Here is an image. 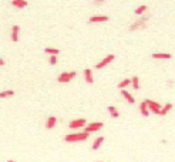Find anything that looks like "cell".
Instances as JSON below:
<instances>
[{
  "label": "cell",
  "mask_w": 175,
  "mask_h": 162,
  "mask_svg": "<svg viewBox=\"0 0 175 162\" xmlns=\"http://www.w3.org/2000/svg\"><path fill=\"white\" fill-rule=\"evenodd\" d=\"M113 60H114V56H113V54H110V56H107V57H105L104 60H101L100 63H97V64H95V68H97V70H100V68L105 67L107 64H110V63H111Z\"/></svg>",
  "instance_id": "obj_5"
},
{
  "label": "cell",
  "mask_w": 175,
  "mask_h": 162,
  "mask_svg": "<svg viewBox=\"0 0 175 162\" xmlns=\"http://www.w3.org/2000/svg\"><path fill=\"white\" fill-rule=\"evenodd\" d=\"M11 4H13L14 7L23 9V7H26V6H27V1H26V0H13V1H11Z\"/></svg>",
  "instance_id": "obj_12"
},
{
  "label": "cell",
  "mask_w": 175,
  "mask_h": 162,
  "mask_svg": "<svg viewBox=\"0 0 175 162\" xmlns=\"http://www.w3.org/2000/svg\"><path fill=\"white\" fill-rule=\"evenodd\" d=\"M130 84H131V80H123L118 84V88H125V87L130 85Z\"/></svg>",
  "instance_id": "obj_22"
},
{
  "label": "cell",
  "mask_w": 175,
  "mask_h": 162,
  "mask_svg": "<svg viewBox=\"0 0 175 162\" xmlns=\"http://www.w3.org/2000/svg\"><path fill=\"white\" fill-rule=\"evenodd\" d=\"M145 10H147V6H145V4H142V6L137 7V10H135V14H142Z\"/></svg>",
  "instance_id": "obj_21"
},
{
  "label": "cell",
  "mask_w": 175,
  "mask_h": 162,
  "mask_svg": "<svg viewBox=\"0 0 175 162\" xmlns=\"http://www.w3.org/2000/svg\"><path fill=\"white\" fill-rule=\"evenodd\" d=\"M98 162H101V161H98Z\"/></svg>",
  "instance_id": "obj_28"
},
{
  "label": "cell",
  "mask_w": 175,
  "mask_h": 162,
  "mask_svg": "<svg viewBox=\"0 0 175 162\" xmlns=\"http://www.w3.org/2000/svg\"><path fill=\"white\" fill-rule=\"evenodd\" d=\"M100 128H103V122H91V124H88L87 128H84V132H95V131H98Z\"/></svg>",
  "instance_id": "obj_4"
},
{
  "label": "cell",
  "mask_w": 175,
  "mask_h": 162,
  "mask_svg": "<svg viewBox=\"0 0 175 162\" xmlns=\"http://www.w3.org/2000/svg\"><path fill=\"white\" fill-rule=\"evenodd\" d=\"M123 97H124V98H125L128 102H131V104H134V101H135V100H134V97H132L131 94H130L128 91H124V90H123Z\"/></svg>",
  "instance_id": "obj_16"
},
{
  "label": "cell",
  "mask_w": 175,
  "mask_h": 162,
  "mask_svg": "<svg viewBox=\"0 0 175 162\" xmlns=\"http://www.w3.org/2000/svg\"><path fill=\"white\" fill-rule=\"evenodd\" d=\"M152 58H157V60H170L171 54L170 53H154Z\"/></svg>",
  "instance_id": "obj_7"
},
{
  "label": "cell",
  "mask_w": 175,
  "mask_h": 162,
  "mask_svg": "<svg viewBox=\"0 0 175 162\" xmlns=\"http://www.w3.org/2000/svg\"><path fill=\"white\" fill-rule=\"evenodd\" d=\"M101 23V21H108V17L107 16H93L90 19V23Z\"/></svg>",
  "instance_id": "obj_9"
},
{
  "label": "cell",
  "mask_w": 175,
  "mask_h": 162,
  "mask_svg": "<svg viewBox=\"0 0 175 162\" xmlns=\"http://www.w3.org/2000/svg\"><path fill=\"white\" fill-rule=\"evenodd\" d=\"M131 84H132V87H134V90H138L139 88V82H138V77L137 76H134L131 78Z\"/></svg>",
  "instance_id": "obj_20"
},
{
  "label": "cell",
  "mask_w": 175,
  "mask_h": 162,
  "mask_svg": "<svg viewBox=\"0 0 175 162\" xmlns=\"http://www.w3.org/2000/svg\"><path fill=\"white\" fill-rule=\"evenodd\" d=\"M171 108H172V104H170V102H168L167 105H164V108H161L160 114H161V115L164 117V115H167V114H168V112L171 111Z\"/></svg>",
  "instance_id": "obj_15"
},
{
  "label": "cell",
  "mask_w": 175,
  "mask_h": 162,
  "mask_svg": "<svg viewBox=\"0 0 175 162\" xmlns=\"http://www.w3.org/2000/svg\"><path fill=\"white\" fill-rule=\"evenodd\" d=\"M139 111H141V114H142L144 117H148V115H150V110H148V107H147V104H145L144 101L139 104Z\"/></svg>",
  "instance_id": "obj_11"
},
{
  "label": "cell",
  "mask_w": 175,
  "mask_h": 162,
  "mask_svg": "<svg viewBox=\"0 0 175 162\" xmlns=\"http://www.w3.org/2000/svg\"><path fill=\"white\" fill-rule=\"evenodd\" d=\"M19 30H20L19 26H13V27H11V40L13 41L19 40Z\"/></svg>",
  "instance_id": "obj_10"
},
{
  "label": "cell",
  "mask_w": 175,
  "mask_h": 162,
  "mask_svg": "<svg viewBox=\"0 0 175 162\" xmlns=\"http://www.w3.org/2000/svg\"><path fill=\"white\" fill-rule=\"evenodd\" d=\"M144 102L147 104V107H148L150 111H152L154 114H160V111H161V105H160L158 102H155V101H152V100H145Z\"/></svg>",
  "instance_id": "obj_2"
},
{
  "label": "cell",
  "mask_w": 175,
  "mask_h": 162,
  "mask_svg": "<svg viewBox=\"0 0 175 162\" xmlns=\"http://www.w3.org/2000/svg\"><path fill=\"white\" fill-rule=\"evenodd\" d=\"M145 26V19H141L138 21H135L134 24L131 26V30H135V29H139V27H144Z\"/></svg>",
  "instance_id": "obj_14"
},
{
  "label": "cell",
  "mask_w": 175,
  "mask_h": 162,
  "mask_svg": "<svg viewBox=\"0 0 175 162\" xmlns=\"http://www.w3.org/2000/svg\"><path fill=\"white\" fill-rule=\"evenodd\" d=\"M46 53L50 54V56H56V54L60 53V50H58V48H51V47H48V48H46Z\"/></svg>",
  "instance_id": "obj_19"
},
{
  "label": "cell",
  "mask_w": 175,
  "mask_h": 162,
  "mask_svg": "<svg viewBox=\"0 0 175 162\" xmlns=\"http://www.w3.org/2000/svg\"><path fill=\"white\" fill-rule=\"evenodd\" d=\"M11 95H14V92H13L11 90H6V91H1V92H0V98H6V97H11Z\"/></svg>",
  "instance_id": "obj_18"
},
{
  "label": "cell",
  "mask_w": 175,
  "mask_h": 162,
  "mask_svg": "<svg viewBox=\"0 0 175 162\" xmlns=\"http://www.w3.org/2000/svg\"><path fill=\"white\" fill-rule=\"evenodd\" d=\"M56 124H57V118H56V117H48V118H47V122H46V128H47V129H51V128L56 127Z\"/></svg>",
  "instance_id": "obj_8"
},
{
  "label": "cell",
  "mask_w": 175,
  "mask_h": 162,
  "mask_svg": "<svg viewBox=\"0 0 175 162\" xmlns=\"http://www.w3.org/2000/svg\"><path fill=\"white\" fill-rule=\"evenodd\" d=\"M107 110H108V112H110V114H113V112H115V111H117V110H115V107H113V105H110Z\"/></svg>",
  "instance_id": "obj_24"
},
{
  "label": "cell",
  "mask_w": 175,
  "mask_h": 162,
  "mask_svg": "<svg viewBox=\"0 0 175 162\" xmlns=\"http://www.w3.org/2000/svg\"><path fill=\"white\" fill-rule=\"evenodd\" d=\"M7 162H14V161H11V159H9V161H7Z\"/></svg>",
  "instance_id": "obj_27"
},
{
  "label": "cell",
  "mask_w": 175,
  "mask_h": 162,
  "mask_svg": "<svg viewBox=\"0 0 175 162\" xmlns=\"http://www.w3.org/2000/svg\"><path fill=\"white\" fill-rule=\"evenodd\" d=\"M88 135L87 132H77V134H70V135H66V141L67 142H78V141H86L88 139Z\"/></svg>",
  "instance_id": "obj_1"
},
{
  "label": "cell",
  "mask_w": 175,
  "mask_h": 162,
  "mask_svg": "<svg viewBox=\"0 0 175 162\" xmlns=\"http://www.w3.org/2000/svg\"><path fill=\"white\" fill-rule=\"evenodd\" d=\"M111 117H113V118H118V117H120V112H118V111H115V112H113V114H111Z\"/></svg>",
  "instance_id": "obj_25"
},
{
  "label": "cell",
  "mask_w": 175,
  "mask_h": 162,
  "mask_svg": "<svg viewBox=\"0 0 175 162\" xmlns=\"http://www.w3.org/2000/svg\"><path fill=\"white\" fill-rule=\"evenodd\" d=\"M86 125V120H74V121L70 122V128L71 129H76V128H83Z\"/></svg>",
  "instance_id": "obj_6"
},
{
  "label": "cell",
  "mask_w": 175,
  "mask_h": 162,
  "mask_svg": "<svg viewBox=\"0 0 175 162\" xmlns=\"http://www.w3.org/2000/svg\"><path fill=\"white\" fill-rule=\"evenodd\" d=\"M74 77H76V71H70V73L64 71V73H61L58 76V82H70Z\"/></svg>",
  "instance_id": "obj_3"
},
{
  "label": "cell",
  "mask_w": 175,
  "mask_h": 162,
  "mask_svg": "<svg viewBox=\"0 0 175 162\" xmlns=\"http://www.w3.org/2000/svg\"><path fill=\"white\" fill-rule=\"evenodd\" d=\"M48 61H50V64H53V66H54V64L57 63V58H56V56H51V57L48 58Z\"/></svg>",
  "instance_id": "obj_23"
},
{
  "label": "cell",
  "mask_w": 175,
  "mask_h": 162,
  "mask_svg": "<svg viewBox=\"0 0 175 162\" xmlns=\"http://www.w3.org/2000/svg\"><path fill=\"white\" fill-rule=\"evenodd\" d=\"M103 141H104V137H100V138H95V141H94V144H93V149H97L101 144H103Z\"/></svg>",
  "instance_id": "obj_17"
},
{
  "label": "cell",
  "mask_w": 175,
  "mask_h": 162,
  "mask_svg": "<svg viewBox=\"0 0 175 162\" xmlns=\"http://www.w3.org/2000/svg\"><path fill=\"white\" fill-rule=\"evenodd\" d=\"M84 78L87 81L88 84H93L94 82V78H93V74H91V70L87 68V70H84Z\"/></svg>",
  "instance_id": "obj_13"
},
{
  "label": "cell",
  "mask_w": 175,
  "mask_h": 162,
  "mask_svg": "<svg viewBox=\"0 0 175 162\" xmlns=\"http://www.w3.org/2000/svg\"><path fill=\"white\" fill-rule=\"evenodd\" d=\"M0 66H4V60L3 58H0Z\"/></svg>",
  "instance_id": "obj_26"
}]
</instances>
